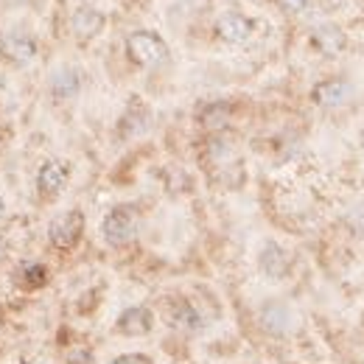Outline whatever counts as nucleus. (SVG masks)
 I'll return each instance as SVG.
<instances>
[{
	"label": "nucleus",
	"mask_w": 364,
	"mask_h": 364,
	"mask_svg": "<svg viewBox=\"0 0 364 364\" xmlns=\"http://www.w3.org/2000/svg\"><path fill=\"white\" fill-rule=\"evenodd\" d=\"M126 48H129V56L137 64H143V67H157V64H162L168 59L165 42L157 34H151V31H134V34H129Z\"/></svg>",
	"instance_id": "f257e3e1"
},
{
	"label": "nucleus",
	"mask_w": 364,
	"mask_h": 364,
	"mask_svg": "<svg viewBox=\"0 0 364 364\" xmlns=\"http://www.w3.org/2000/svg\"><path fill=\"white\" fill-rule=\"evenodd\" d=\"M81 232H84V216L78 210H64L48 224V235L56 249H73Z\"/></svg>",
	"instance_id": "f03ea898"
},
{
	"label": "nucleus",
	"mask_w": 364,
	"mask_h": 364,
	"mask_svg": "<svg viewBox=\"0 0 364 364\" xmlns=\"http://www.w3.org/2000/svg\"><path fill=\"white\" fill-rule=\"evenodd\" d=\"M134 230H137V216L132 207H115L106 213L104 224H101V232L106 238V244L112 246H123L134 238Z\"/></svg>",
	"instance_id": "7ed1b4c3"
},
{
	"label": "nucleus",
	"mask_w": 364,
	"mask_h": 364,
	"mask_svg": "<svg viewBox=\"0 0 364 364\" xmlns=\"http://www.w3.org/2000/svg\"><path fill=\"white\" fill-rule=\"evenodd\" d=\"M216 31H218V36L227 39V42H244V39L252 34V20L244 17V14H238V11H227V14L218 17Z\"/></svg>",
	"instance_id": "20e7f679"
},
{
	"label": "nucleus",
	"mask_w": 364,
	"mask_h": 364,
	"mask_svg": "<svg viewBox=\"0 0 364 364\" xmlns=\"http://www.w3.org/2000/svg\"><path fill=\"white\" fill-rule=\"evenodd\" d=\"M350 95H353V84L344 81V78L322 81V84H316V90H314V98H316V104H322V106H342V104L350 101Z\"/></svg>",
	"instance_id": "39448f33"
},
{
	"label": "nucleus",
	"mask_w": 364,
	"mask_h": 364,
	"mask_svg": "<svg viewBox=\"0 0 364 364\" xmlns=\"http://www.w3.org/2000/svg\"><path fill=\"white\" fill-rule=\"evenodd\" d=\"M154 325V316L148 308L143 305H134V308H126L120 316H118V330L120 333H129V336H140V333H148Z\"/></svg>",
	"instance_id": "423d86ee"
},
{
	"label": "nucleus",
	"mask_w": 364,
	"mask_h": 364,
	"mask_svg": "<svg viewBox=\"0 0 364 364\" xmlns=\"http://www.w3.org/2000/svg\"><path fill=\"white\" fill-rule=\"evenodd\" d=\"M36 185H39V190H42L45 196H56V193L67 185V165H64V162H56V160L45 162V165L39 168Z\"/></svg>",
	"instance_id": "0eeeda50"
},
{
	"label": "nucleus",
	"mask_w": 364,
	"mask_h": 364,
	"mask_svg": "<svg viewBox=\"0 0 364 364\" xmlns=\"http://www.w3.org/2000/svg\"><path fill=\"white\" fill-rule=\"evenodd\" d=\"M104 22H106L104 14L95 11V8H90V6H81V8L73 14V31H76L78 39H90V36L101 34Z\"/></svg>",
	"instance_id": "6e6552de"
},
{
	"label": "nucleus",
	"mask_w": 364,
	"mask_h": 364,
	"mask_svg": "<svg viewBox=\"0 0 364 364\" xmlns=\"http://www.w3.org/2000/svg\"><path fill=\"white\" fill-rule=\"evenodd\" d=\"M3 53L11 62H31L36 56V39H31L25 34H11L3 39Z\"/></svg>",
	"instance_id": "1a4fd4ad"
},
{
	"label": "nucleus",
	"mask_w": 364,
	"mask_h": 364,
	"mask_svg": "<svg viewBox=\"0 0 364 364\" xmlns=\"http://www.w3.org/2000/svg\"><path fill=\"white\" fill-rule=\"evenodd\" d=\"M260 269L272 277V280H280L286 272H288V255L277 246V244H266L263 252H260Z\"/></svg>",
	"instance_id": "9d476101"
},
{
	"label": "nucleus",
	"mask_w": 364,
	"mask_h": 364,
	"mask_svg": "<svg viewBox=\"0 0 364 364\" xmlns=\"http://www.w3.org/2000/svg\"><path fill=\"white\" fill-rule=\"evenodd\" d=\"M311 42H314L322 53H339L347 39H344L342 28H336V25H319V28H314Z\"/></svg>",
	"instance_id": "9b49d317"
},
{
	"label": "nucleus",
	"mask_w": 364,
	"mask_h": 364,
	"mask_svg": "<svg viewBox=\"0 0 364 364\" xmlns=\"http://www.w3.org/2000/svg\"><path fill=\"white\" fill-rule=\"evenodd\" d=\"M78 84H81L78 73H76L73 67H62V70H56V76H53V81H50V90H53V95H59V98H70V95L78 92Z\"/></svg>",
	"instance_id": "f8f14e48"
},
{
	"label": "nucleus",
	"mask_w": 364,
	"mask_h": 364,
	"mask_svg": "<svg viewBox=\"0 0 364 364\" xmlns=\"http://www.w3.org/2000/svg\"><path fill=\"white\" fill-rule=\"evenodd\" d=\"M25 288H39V286H45V280H48V269L42 266V263H28V266H22L20 269V277H17Z\"/></svg>",
	"instance_id": "ddd939ff"
},
{
	"label": "nucleus",
	"mask_w": 364,
	"mask_h": 364,
	"mask_svg": "<svg viewBox=\"0 0 364 364\" xmlns=\"http://www.w3.org/2000/svg\"><path fill=\"white\" fill-rule=\"evenodd\" d=\"M286 319H291L288 308H283V305H266V308H263V322H266L272 330H286V328H288Z\"/></svg>",
	"instance_id": "4468645a"
},
{
	"label": "nucleus",
	"mask_w": 364,
	"mask_h": 364,
	"mask_svg": "<svg viewBox=\"0 0 364 364\" xmlns=\"http://www.w3.org/2000/svg\"><path fill=\"white\" fill-rule=\"evenodd\" d=\"M171 316H174V319H171L174 325H185V328H199V316H196V311H193V308H190L188 302H179V305H176V311H174Z\"/></svg>",
	"instance_id": "2eb2a0df"
},
{
	"label": "nucleus",
	"mask_w": 364,
	"mask_h": 364,
	"mask_svg": "<svg viewBox=\"0 0 364 364\" xmlns=\"http://www.w3.org/2000/svg\"><path fill=\"white\" fill-rule=\"evenodd\" d=\"M132 109H140V126H137V129L143 132V129H146V123H148V109H146V106H143V104H140L137 98L132 101ZM123 120H137V115L126 112V118H123ZM137 129H132V134H137Z\"/></svg>",
	"instance_id": "dca6fc26"
},
{
	"label": "nucleus",
	"mask_w": 364,
	"mask_h": 364,
	"mask_svg": "<svg viewBox=\"0 0 364 364\" xmlns=\"http://www.w3.org/2000/svg\"><path fill=\"white\" fill-rule=\"evenodd\" d=\"M109 364H151V358L143 356V353H123V356L112 358Z\"/></svg>",
	"instance_id": "f3484780"
},
{
	"label": "nucleus",
	"mask_w": 364,
	"mask_h": 364,
	"mask_svg": "<svg viewBox=\"0 0 364 364\" xmlns=\"http://www.w3.org/2000/svg\"><path fill=\"white\" fill-rule=\"evenodd\" d=\"M350 224H353L356 230H361V232H364V204H361V207H356V210L350 213Z\"/></svg>",
	"instance_id": "a211bd4d"
},
{
	"label": "nucleus",
	"mask_w": 364,
	"mask_h": 364,
	"mask_svg": "<svg viewBox=\"0 0 364 364\" xmlns=\"http://www.w3.org/2000/svg\"><path fill=\"white\" fill-rule=\"evenodd\" d=\"M90 361H92V356H90V350H84V347L70 356V364H90Z\"/></svg>",
	"instance_id": "6ab92c4d"
},
{
	"label": "nucleus",
	"mask_w": 364,
	"mask_h": 364,
	"mask_svg": "<svg viewBox=\"0 0 364 364\" xmlns=\"http://www.w3.org/2000/svg\"><path fill=\"white\" fill-rule=\"evenodd\" d=\"M283 8H291V11H300V8H305V3L308 0H277Z\"/></svg>",
	"instance_id": "aec40b11"
},
{
	"label": "nucleus",
	"mask_w": 364,
	"mask_h": 364,
	"mask_svg": "<svg viewBox=\"0 0 364 364\" xmlns=\"http://www.w3.org/2000/svg\"><path fill=\"white\" fill-rule=\"evenodd\" d=\"M3 252H6V246H3V238H0V260H3Z\"/></svg>",
	"instance_id": "412c9836"
}]
</instances>
